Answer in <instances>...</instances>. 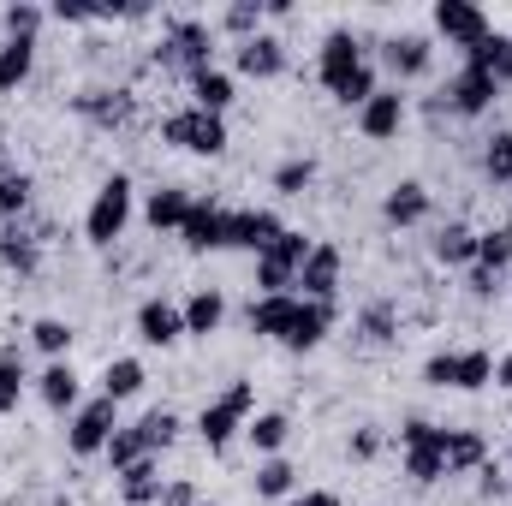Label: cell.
Segmentation results:
<instances>
[{"label": "cell", "instance_id": "obj_4", "mask_svg": "<svg viewBox=\"0 0 512 506\" xmlns=\"http://www.w3.org/2000/svg\"><path fill=\"white\" fill-rule=\"evenodd\" d=\"M161 72H203V66H215V30L203 24V18H167V30H161V42H155V54H149Z\"/></svg>", "mask_w": 512, "mask_h": 506}, {"label": "cell", "instance_id": "obj_39", "mask_svg": "<svg viewBox=\"0 0 512 506\" xmlns=\"http://www.w3.org/2000/svg\"><path fill=\"white\" fill-rule=\"evenodd\" d=\"M507 262H512V221H501V227H483V233H477V268L507 274Z\"/></svg>", "mask_w": 512, "mask_h": 506}, {"label": "cell", "instance_id": "obj_41", "mask_svg": "<svg viewBox=\"0 0 512 506\" xmlns=\"http://www.w3.org/2000/svg\"><path fill=\"white\" fill-rule=\"evenodd\" d=\"M268 185H274L280 197H304V191L316 185V161H310V155H286V161L274 167V179H268Z\"/></svg>", "mask_w": 512, "mask_h": 506}, {"label": "cell", "instance_id": "obj_6", "mask_svg": "<svg viewBox=\"0 0 512 506\" xmlns=\"http://www.w3.org/2000/svg\"><path fill=\"white\" fill-rule=\"evenodd\" d=\"M316 239H304L298 227H286L268 251L256 256V286H262V298H280V292H298V268H304V256H310Z\"/></svg>", "mask_w": 512, "mask_h": 506}, {"label": "cell", "instance_id": "obj_21", "mask_svg": "<svg viewBox=\"0 0 512 506\" xmlns=\"http://www.w3.org/2000/svg\"><path fill=\"white\" fill-rule=\"evenodd\" d=\"M286 233V221L274 215V209H233V239H227V251H251L262 256L274 239Z\"/></svg>", "mask_w": 512, "mask_h": 506}, {"label": "cell", "instance_id": "obj_30", "mask_svg": "<svg viewBox=\"0 0 512 506\" xmlns=\"http://www.w3.org/2000/svg\"><path fill=\"white\" fill-rule=\"evenodd\" d=\"M161 489H167L161 459H137L131 471H120V501H126V506H155V501H161Z\"/></svg>", "mask_w": 512, "mask_h": 506}, {"label": "cell", "instance_id": "obj_3", "mask_svg": "<svg viewBox=\"0 0 512 506\" xmlns=\"http://www.w3.org/2000/svg\"><path fill=\"white\" fill-rule=\"evenodd\" d=\"M131 209H137L131 173H108V179L96 185L90 209H84V239H90L96 251H114V245L126 239V227H131Z\"/></svg>", "mask_w": 512, "mask_h": 506}, {"label": "cell", "instance_id": "obj_45", "mask_svg": "<svg viewBox=\"0 0 512 506\" xmlns=\"http://www.w3.org/2000/svg\"><path fill=\"white\" fill-rule=\"evenodd\" d=\"M262 18H268V6L239 0V6H227V12H221V30H227V36H239V42H251V36H262Z\"/></svg>", "mask_w": 512, "mask_h": 506}, {"label": "cell", "instance_id": "obj_50", "mask_svg": "<svg viewBox=\"0 0 512 506\" xmlns=\"http://www.w3.org/2000/svg\"><path fill=\"white\" fill-rule=\"evenodd\" d=\"M477 489H483V501H507L512 495V483L501 477V465H483V471H477Z\"/></svg>", "mask_w": 512, "mask_h": 506}, {"label": "cell", "instance_id": "obj_22", "mask_svg": "<svg viewBox=\"0 0 512 506\" xmlns=\"http://www.w3.org/2000/svg\"><path fill=\"white\" fill-rule=\"evenodd\" d=\"M233 60H239V72H245V78L268 84V78H280V72H286V42H280L274 30H262V36H251V42H239V48H233Z\"/></svg>", "mask_w": 512, "mask_h": 506}, {"label": "cell", "instance_id": "obj_51", "mask_svg": "<svg viewBox=\"0 0 512 506\" xmlns=\"http://www.w3.org/2000/svg\"><path fill=\"white\" fill-rule=\"evenodd\" d=\"M286 506H340V495L334 489H304V495H292Z\"/></svg>", "mask_w": 512, "mask_h": 506}, {"label": "cell", "instance_id": "obj_44", "mask_svg": "<svg viewBox=\"0 0 512 506\" xmlns=\"http://www.w3.org/2000/svg\"><path fill=\"white\" fill-rule=\"evenodd\" d=\"M483 179L489 185H512V131L483 137Z\"/></svg>", "mask_w": 512, "mask_h": 506}, {"label": "cell", "instance_id": "obj_26", "mask_svg": "<svg viewBox=\"0 0 512 506\" xmlns=\"http://www.w3.org/2000/svg\"><path fill=\"white\" fill-rule=\"evenodd\" d=\"M429 256H435L441 268H471V262H477V227H465V221H447V227H435Z\"/></svg>", "mask_w": 512, "mask_h": 506}, {"label": "cell", "instance_id": "obj_42", "mask_svg": "<svg viewBox=\"0 0 512 506\" xmlns=\"http://www.w3.org/2000/svg\"><path fill=\"white\" fill-rule=\"evenodd\" d=\"M489 381H495V358L483 346H459V381H453V393H477Z\"/></svg>", "mask_w": 512, "mask_h": 506}, {"label": "cell", "instance_id": "obj_33", "mask_svg": "<svg viewBox=\"0 0 512 506\" xmlns=\"http://www.w3.org/2000/svg\"><path fill=\"white\" fill-rule=\"evenodd\" d=\"M30 197H36V179H30L18 161H6V155H0V221H24Z\"/></svg>", "mask_w": 512, "mask_h": 506}, {"label": "cell", "instance_id": "obj_25", "mask_svg": "<svg viewBox=\"0 0 512 506\" xmlns=\"http://www.w3.org/2000/svg\"><path fill=\"white\" fill-rule=\"evenodd\" d=\"M185 84H191V108H203V114H221V120H227V108H233V96H239L233 72H221V66H203V72H191Z\"/></svg>", "mask_w": 512, "mask_h": 506}, {"label": "cell", "instance_id": "obj_18", "mask_svg": "<svg viewBox=\"0 0 512 506\" xmlns=\"http://www.w3.org/2000/svg\"><path fill=\"white\" fill-rule=\"evenodd\" d=\"M382 66L393 78H423V72L435 66V42H429L423 30H399V36L382 42Z\"/></svg>", "mask_w": 512, "mask_h": 506}, {"label": "cell", "instance_id": "obj_2", "mask_svg": "<svg viewBox=\"0 0 512 506\" xmlns=\"http://www.w3.org/2000/svg\"><path fill=\"white\" fill-rule=\"evenodd\" d=\"M256 417V381H227L215 399H203V411H197V435H203V447L209 453H227L233 447V435H245V423Z\"/></svg>", "mask_w": 512, "mask_h": 506}, {"label": "cell", "instance_id": "obj_7", "mask_svg": "<svg viewBox=\"0 0 512 506\" xmlns=\"http://www.w3.org/2000/svg\"><path fill=\"white\" fill-rule=\"evenodd\" d=\"M161 143H173V149L209 161V155L227 149V120H221V114H203V108H173V114L161 120Z\"/></svg>", "mask_w": 512, "mask_h": 506}, {"label": "cell", "instance_id": "obj_46", "mask_svg": "<svg viewBox=\"0 0 512 506\" xmlns=\"http://www.w3.org/2000/svg\"><path fill=\"white\" fill-rule=\"evenodd\" d=\"M453 381H459V346H441V352L423 358V387H441L447 393Z\"/></svg>", "mask_w": 512, "mask_h": 506}, {"label": "cell", "instance_id": "obj_31", "mask_svg": "<svg viewBox=\"0 0 512 506\" xmlns=\"http://www.w3.org/2000/svg\"><path fill=\"white\" fill-rule=\"evenodd\" d=\"M245 441H251L256 459H274V453L292 441V417H286V411H256L251 423H245Z\"/></svg>", "mask_w": 512, "mask_h": 506}, {"label": "cell", "instance_id": "obj_52", "mask_svg": "<svg viewBox=\"0 0 512 506\" xmlns=\"http://www.w3.org/2000/svg\"><path fill=\"white\" fill-rule=\"evenodd\" d=\"M495 381L512 393V352H501V358H495Z\"/></svg>", "mask_w": 512, "mask_h": 506}, {"label": "cell", "instance_id": "obj_48", "mask_svg": "<svg viewBox=\"0 0 512 506\" xmlns=\"http://www.w3.org/2000/svg\"><path fill=\"white\" fill-rule=\"evenodd\" d=\"M465 292H471V298H483V304H489V298H495V292H501V274H489V268H477V262H471V268H465Z\"/></svg>", "mask_w": 512, "mask_h": 506}, {"label": "cell", "instance_id": "obj_37", "mask_svg": "<svg viewBox=\"0 0 512 506\" xmlns=\"http://www.w3.org/2000/svg\"><path fill=\"white\" fill-rule=\"evenodd\" d=\"M24 387H30V370H24V352H18V346H0V417H12V411H18Z\"/></svg>", "mask_w": 512, "mask_h": 506}, {"label": "cell", "instance_id": "obj_9", "mask_svg": "<svg viewBox=\"0 0 512 506\" xmlns=\"http://www.w3.org/2000/svg\"><path fill=\"white\" fill-rule=\"evenodd\" d=\"M495 102H501V84H495L489 72H477V66H459V72L441 84V96H435V108H441V114H459V120H483Z\"/></svg>", "mask_w": 512, "mask_h": 506}, {"label": "cell", "instance_id": "obj_5", "mask_svg": "<svg viewBox=\"0 0 512 506\" xmlns=\"http://www.w3.org/2000/svg\"><path fill=\"white\" fill-rule=\"evenodd\" d=\"M399 453H405V477L411 483H447V429L429 417H405L399 423Z\"/></svg>", "mask_w": 512, "mask_h": 506}, {"label": "cell", "instance_id": "obj_49", "mask_svg": "<svg viewBox=\"0 0 512 506\" xmlns=\"http://www.w3.org/2000/svg\"><path fill=\"white\" fill-rule=\"evenodd\" d=\"M197 501H203V489H197L191 477H173V483L161 489V501H155V506H197Z\"/></svg>", "mask_w": 512, "mask_h": 506}, {"label": "cell", "instance_id": "obj_32", "mask_svg": "<svg viewBox=\"0 0 512 506\" xmlns=\"http://www.w3.org/2000/svg\"><path fill=\"white\" fill-rule=\"evenodd\" d=\"M36 78V42H0V96H18Z\"/></svg>", "mask_w": 512, "mask_h": 506}, {"label": "cell", "instance_id": "obj_27", "mask_svg": "<svg viewBox=\"0 0 512 506\" xmlns=\"http://www.w3.org/2000/svg\"><path fill=\"white\" fill-rule=\"evenodd\" d=\"M489 465V435L477 429H447V477H477Z\"/></svg>", "mask_w": 512, "mask_h": 506}, {"label": "cell", "instance_id": "obj_13", "mask_svg": "<svg viewBox=\"0 0 512 506\" xmlns=\"http://www.w3.org/2000/svg\"><path fill=\"white\" fill-rule=\"evenodd\" d=\"M405 114H411V102L399 96V84H382V90L358 108V137H370V143H393V137L405 131Z\"/></svg>", "mask_w": 512, "mask_h": 506}, {"label": "cell", "instance_id": "obj_19", "mask_svg": "<svg viewBox=\"0 0 512 506\" xmlns=\"http://www.w3.org/2000/svg\"><path fill=\"white\" fill-rule=\"evenodd\" d=\"M191 203H197V197H191L185 185H155V191L143 197V227H149L155 239H161V233H179L185 215H191Z\"/></svg>", "mask_w": 512, "mask_h": 506}, {"label": "cell", "instance_id": "obj_16", "mask_svg": "<svg viewBox=\"0 0 512 506\" xmlns=\"http://www.w3.org/2000/svg\"><path fill=\"white\" fill-rule=\"evenodd\" d=\"M334 322H340V304H310V298H298V310H292V328H286V352H316L328 334H334Z\"/></svg>", "mask_w": 512, "mask_h": 506}, {"label": "cell", "instance_id": "obj_10", "mask_svg": "<svg viewBox=\"0 0 512 506\" xmlns=\"http://www.w3.org/2000/svg\"><path fill=\"white\" fill-rule=\"evenodd\" d=\"M227 239H233V209L215 203V197H197L191 215H185V227H179V245L203 256V251H227Z\"/></svg>", "mask_w": 512, "mask_h": 506}, {"label": "cell", "instance_id": "obj_17", "mask_svg": "<svg viewBox=\"0 0 512 506\" xmlns=\"http://www.w3.org/2000/svg\"><path fill=\"white\" fill-rule=\"evenodd\" d=\"M30 387H36V399H42V405H48L54 417H72V411L84 405V376L72 370V358L48 364V370H42V376L30 381Z\"/></svg>", "mask_w": 512, "mask_h": 506}, {"label": "cell", "instance_id": "obj_12", "mask_svg": "<svg viewBox=\"0 0 512 506\" xmlns=\"http://www.w3.org/2000/svg\"><path fill=\"white\" fill-rule=\"evenodd\" d=\"M340 268H346L340 245H310L304 268H298V298H310V304H334V298H340Z\"/></svg>", "mask_w": 512, "mask_h": 506}, {"label": "cell", "instance_id": "obj_40", "mask_svg": "<svg viewBox=\"0 0 512 506\" xmlns=\"http://www.w3.org/2000/svg\"><path fill=\"white\" fill-rule=\"evenodd\" d=\"M48 24V12L36 6V0H12L6 12H0V30L12 36V42H36V30Z\"/></svg>", "mask_w": 512, "mask_h": 506}, {"label": "cell", "instance_id": "obj_29", "mask_svg": "<svg viewBox=\"0 0 512 506\" xmlns=\"http://www.w3.org/2000/svg\"><path fill=\"white\" fill-rule=\"evenodd\" d=\"M251 489H256V501H292V489H298V465L292 459H256V471H251Z\"/></svg>", "mask_w": 512, "mask_h": 506}, {"label": "cell", "instance_id": "obj_23", "mask_svg": "<svg viewBox=\"0 0 512 506\" xmlns=\"http://www.w3.org/2000/svg\"><path fill=\"white\" fill-rule=\"evenodd\" d=\"M179 310H185V340H209V334H221V322H227V292H221V286H197Z\"/></svg>", "mask_w": 512, "mask_h": 506}, {"label": "cell", "instance_id": "obj_35", "mask_svg": "<svg viewBox=\"0 0 512 506\" xmlns=\"http://www.w3.org/2000/svg\"><path fill=\"white\" fill-rule=\"evenodd\" d=\"M143 381H149L143 358H108V370H102V393H108L114 405H126V399L143 393Z\"/></svg>", "mask_w": 512, "mask_h": 506}, {"label": "cell", "instance_id": "obj_47", "mask_svg": "<svg viewBox=\"0 0 512 506\" xmlns=\"http://www.w3.org/2000/svg\"><path fill=\"white\" fill-rule=\"evenodd\" d=\"M346 453H352L358 465H370V459L382 453V429H376V423H358V429H352V441H346Z\"/></svg>", "mask_w": 512, "mask_h": 506}, {"label": "cell", "instance_id": "obj_24", "mask_svg": "<svg viewBox=\"0 0 512 506\" xmlns=\"http://www.w3.org/2000/svg\"><path fill=\"white\" fill-rule=\"evenodd\" d=\"M292 310H298V292H280V298H262L256 292L251 310H245V328H251L256 340H286V328H292Z\"/></svg>", "mask_w": 512, "mask_h": 506}, {"label": "cell", "instance_id": "obj_14", "mask_svg": "<svg viewBox=\"0 0 512 506\" xmlns=\"http://www.w3.org/2000/svg\"><path fill=\"white\" fill-rule=\"evenodd\" d=\"M435 30H441L459 54H471L495 24H489V12H483V6H471V0H435Z\"/></svg>", "mask_w": 512, "mask_h": 506}, {"label": "cell", "instance_id": "obj_1", "mask_svg": "<svg viewBox=\"0 0 512 506\" xmlns=\"http://www.w3.org/2000/svg\"><path fill=\"white\" fill-rule=\"evenodd\" d=\"M316 78H322V90H328L334 102H346L352 114L382 90V84H376V66H370L364 42H358L352 30H328V36H322V48H316Z\"/></svg>", "mask_w": 512, "mask_h": 506}, {"label": "cell", "instance_id": "obj_8", "mask_svg": "<svg viewBox=\"0 0 512 506\" xmlns=\"http://www.w3.org/2000/svg\"><path fill=\"white\" fill-rule=\"evenodd\" d=\"M114 429H120V405H114L108 393H96V399H84V405L66 417V447H72L78 459H96V453H108Z\"/></svg>", "mask_w": 512, "mask_h": 506}, {"label": "cell", "instance_id": "obj_15", "mask_svg": "<svg viewBox=\"0 0 512 506\" xmlns=\"http://www.w3.org/2000/svg\"><path fill=\"white\" fill-rule=\"evenodd\" d=\"M435 215V191L423 185V179H399V185H387V197H382V221L387 227H423Z\"/></svg>", "mask_w": 512, "mask_h": 506}, {"label": "cell", "instance_id": "obj_54", "mask_svg": "<svg viewBox=\"0 0 512 506\" xmlns=\"http://www.w3.org/2000/svg\"><path fill=\"white\" fill-rule=\"evenodd\" d=\"M197 506H215V501H197Z\"/></svg>", "mask_w": 512, "mask_h": 506}, {"label": "cell", "instance_id": "obj_53", "mask_svg": "<svg viewBox=\"0 0 512 506\" xmlns=\"http://www.w3.org/2000/svg\"><path fill=\"white\" fill-rule=\"evenodd\" d=\"M495 84H501V90L512 84V36H507V54H501V72H495Z\"/></svg>", "mask_w": 512, "mask_h": 506}, {"label": "cell", "instance_id": "obj_20", "mask_svg": "<svg viewBox=\"0 0 512 506\" xmlns=\"http://www.w3.org/2000/svg\"><path fill=\"white\" fill-rule=\"evenodd\" d=\"M72 114L96 131H114L131 120V90H108V84L102 90H84V96H72Z\"/></svg>", "mask_w": 512, "mask_h": 506}, {"label": "cell", "instance_id": "obj_38", "mask_svg": "<svg viewBox=\"0 0 512 506\" xmlns=\"http://www.w3.org/2000/svg\"><path fill=\"white\" fill-rule=\"evenodd\" d=\"M137 435H143V447L161 459L173 441H179V411H167V405H155V411H143L137 417Z\"/></svg>", "mask_w": 512, "mask_h": 506}, {"label": "cell", "instance_id": "obj_43", "mask_svg": "<svg viewBox=\"0 0 512 506\" xmlns=\"http://www.w3.org/2000/svg\"><path fill=\"white\" fill-rule=\"evenodd\" d=\"M102 459H108V465H114V477H120V471H131V465H137V459H155V453L143 447V435H137V423H120Z\"/></svg>", "mask_w": 512, "mask_h": 506}, {"label": "cell", "instance_id": "obj_34", "mask_svg": "<svg viewBox=\"0 0 512 506\" xmlns=\"http://www.w3.org/2000/svg\"><path fill=\"white\" fill-rule=\"evenodd\" d=\"M0 262H6L12 274H24V280H30V274L42 268V239H36V233H24V227L12 221V227L0 233Z\"/></svg>", "mask_w": 512, "mask_h": 506}, {"label": "cell", "instance_id": "obj_11", "mask_svg": "<svg viewBox=\"0 0 512 506\" xmlns=\"http://www.w3.org/2000/svg\"><path fill=\"white\" fill-rule=\"evenodd\" d=\"M131 328H137V340L143 346H155V352H167V346H179L185 340V310L173 304V298H143L137 304V316H131Z\"/></svg>", "mask_w": 512, "mask_h": 506}, {"label": "cell", "instance_id": "obj_28", "mask_svg": "<svg viewBox=\"0 0 512 506\" xmlns=\"http://www.w3.org/2000/svg\"><path fill=\"white\" fill-rule=\"evenodd\" d=\"M399 340V304L393 298H376V304H364L358 310V346H370V352H382Z\"/></svg>", "mask_w": 512, "mask_h": 506}, {"label": "cell", "instance_id": "obj_36", "mask_svg": "<svg viewBox=\"0 0 512 506\" xmlns=\"http://www.w3.org/2000/svg\"><path fill=\"white\" fill-rule=\"evenodd\" d=\"M72 340H78V328L60 322V316H36V322H30V346H36L48 364H60V358L72 352Z\"/></svg>", "mask_w": 512, "mask_h": 506}]
</instances>
